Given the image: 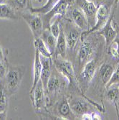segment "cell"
Segmentation results:
<instances>
[{
	"label": "cell",
	"mask_w": 119,
	"mask_h": 120,
	"mask_svg": "<svg viewBox=\"0 0 119 120\" xmlns=\"http://www.w3.org/2000/svg\"><path fill=\"white\" fill-rule=\"evenodd\" d=\"M63 30L65 35L68 51L72 52V54H74L77 52L80 42L81 40L83 32L69 20H68L65 25V29H64L63 27Z\"/></svg>",
	"instance_id": "cell-10"
},
{
	"label": "cell",
	"mask_w": 119,
	"mask_h": 120,
	"mask_svg": "<svg viewBox=\"0 0 119 120\" xmlns=\"http://www.w3.org/2000/svg\"><path fill=\"white\" fill-rule=\"evenodd\" d=\"M7 68L6 67L4 62H0V81L4 79L7 73Z\"/></svg>",
	"instance_id": "cell-30"
},
{
	"label": "cell",
	"mask_w": 119,
	"mask_h": 120,
	"mask_svg": "<svg viewBox=\"0 0 119 120\" xmlns=\"http://www.w3.org/2000/svg\"><path fill=\"white\" fill-rule=\"evenodd\" d=\"M66 15H68V18H66V19L70 21L80 30H82V32L88 31L90 29L87 17L81 9L75 3L70 7Z\"/></svg>",
	"instance_id": "cell-11"
},
{
	"label": "cell",
	"mask_w": 119,
	"mask_h": 120,
	"mask_svg": "<svg viewBox=\"0 0 119 120\" xmlns=\"http://www.w3.org/2000/svg\"><path fill=\"white\" fill-rule=\"evenodd\" d=\"M75 3V0H59L58 3L54 6L48 12L44 15H41L44 30L49 29L52 18L57 16L63 17H65L70 7Z\"/></svg>",
	"instance_id": "cell-9"
},
{
	"label": "cell",
	"mask_w": 119,
	"mask_h": 120,
	"mask_svg": "<svg viewBox=\"0 0 119 120\" xmlns=\"http://www.w3.org/2000/svg\"><path fill=\"white\" fill-rule=\"evenodd\" d=\"M56 112L55 115L60 119H76L77 118L71 109L67 96H63L58 101L56 106Z\"/></svg>",
	"instance_id": "cell-16"
},
{
	"label": "cell",
	"mask_w": 119,
	"mask_h": 120,
	"mask_svg": "<svg viewBox=\"0 0 119 120\" xmlns=\"http://www.w3.org/2000/svg\"><path fill=\"white\" fill-rule=\"evenodd\" d=\"M18 15L16 10L8 3H0V19H18Z\"/></svg>",
	"instance_id": "cell-22"
},
{
	"label": "cell",
	"mask_w": 119,
	"mask_h": 120,
	"mask_svg": "<svg viewBox=\"0 0 119 120\" xmlns=\"http://www.w3.org/2000/svg\"><path fill=\"white\" fill-rule=\"evenodd\" d=\"M119 3V0H114V4H118Z\"/></svg>",
	"instance_id": "cell-33"
},
{
	"label": "cell",
	"mask_w": 119,
	"mask_h": 120,
	"mask_svg": "<svg viewBox=\"0 0 119 120\" xmlns=\"http://www.w3.org/2000/svg\"><path fill=\"white\" fill-rule=\"evenodd\" d=\"M7 96L4 83L0 82V112L7 110L8 104Z\"/></svg>",
	"instance_id": "cell-27"
},
{
	"label": "cell",
	"mask_w": 119,
	"mask_h": 120,
	"mask_svg": "<svg viewBox=\"0 0 119 120\" xmlns=\"http://www.w3.org/2000/svg\"><path fill=\"white\" fill-rule=\"evenodd\" d=\"M40 60H41V63L42 65L40 80L42 82L43 86H44V88L46 91L47 82L52 73V58H48L42 56H40Z\"/></svg>",
	"instance_id": "cell-19"
},
{
	"label": "cell",
	"mask_w": 119,
	"mask_h": 120,
	"mask_svg": "<svg viewBox=\"0 0 119 120\" xmlns=\"http://www.w3.org/2000/svg\"><path fill=\"white\" fill-rule=\"evenodd\" d=\"M43 42H45V44L50 51L52 54V57L54 56L55 51V47L57 43V38L54 36L50 30V29H45L43 30L42 33L40 36Z\"/></svg>",
	"instance_id": "cell-21"
},
{
	"label": "cell",
	"mask_w": 119,
	"mask_h": 120,
	"mask_svg": "<svg viewBox=\"0 0 119 120\" xmlns=\"http://www.w3.org/2000/svg\"><path fill=\"white\" fill-rule=\"evenodd\" d=\"M116 8H117V4H114L112 12L109 19H108L106 23L104 25V26L102 28H101L99 30L96 32L98 35H101L105 41V49L111 45V44L115 38L118 34V32L119 31V26L115 22V20L114 19Z\"/></svg>",
	"instance_id": "cell-8"
},
{
	"label": "cell",
	"mask_w": 119,
	"mask_h": 120,
	"mask_svg": "<svg viewBox=\"0 0 119 120\" xmlns=\"http://www.w3.org/2000/svg\"><path fill=\"white\" fill-rule=\"evenodd\" d=\"M75 4L79 7L87 17L88 23L92 28L95 23L97 6L92 0H75Z\"/></svg>",
	"instance_id": "cell-15"
},
{
	"label": "cell",
	"mask_w": 119,
	"mask_h": 120,
	"mask_svg": "<svg viewBox=\"0 0 119 120\" xmlns=\"http://www.w3.org/2000/svg\"><path fill=\"white\" fill-rule=\"evenodd\" d=\"M104 97L107 101H108L113 105L115 106L118 118L119 119V84L114 83L106 88L104 93Z\"/></svg>",
	"instance_id": "cell-17"
},
{
	"label": "cell",
	"mask_w": 119,
	"mask_h": 120,
	"mask_svg": "<svg viewBox=\"0 0 119 120\" xmlns=\"http://www.w3.org/2000/svg\"><path fill=\"white\" fill-rule=\"evenodd\" d=\"M96 32L81 35V40L76 52L75 57V71L77 75L82 68L98 51L99 48L105 44L104 39Z\"/></svg>",
	"instance_id": "cell-1"
},
{
	"label": "cell",
	"mask_w": 119,
	"mask_h": 120,
	"mask_svg": "<svg viewBox=\"0 0 119 120\" xmlns=\"http://www.w3.org/2000/svg\"><path fill=\"white\" fill-rule=\"evenodd\" d=\"M33 44L35 46V48L36 50H37L40 53V55L42 56H44L48 58H52V54L45 42H43L42 38L40 37L34 38Z\"/></svg>",
	"instance_id": "cell-23"
},
{
	"label": "cell",
	"mask_w": 119,
	"mask_h": 120,
	"mask_svg": "<svg viewBox=\"0 0 119 120\" xmlns=\"http://www.w3.org/2000/svg\"><path fill=\"white\" fill-rule=\"evenodd\" d=\"M26 68L24 65H8L4 86L8 96L14 94L19 89Z\"/></svg>",
	"instance_id": "cell-6"
},
{
	"label": "cell",
	"mask_w": 119,
	"mask_h": 120,
	"mask_svg": "<svg viewBox=\"0 0 119 120\" xmlns=\"http://www.w3.org/2000/svg\"><path fill=\"white\" fill-rule=\"evenodd\" d=\"M65 79L54 67V68L52 69V73L47 85L45 91L47 96H55L60 94L66 86Z\"/></svg>",
	"instance_id": "cell-12"
},
{
	"label": "cell",
	"mask_w": 119,
	"mask_h": 120,
	"mask_svg": "<svg viewBox=\"0 0 119 120\" xmlns=\"http://www.w3.org/2000/svg\"><path fill=\"white\" fill-rule=\"evenodd\" d=\"M61 19H62V17H58L56 20L53 23L50 24V25L49 29L51 32V33L56 38H58V37L60 34V29H61V26H62Z\"/></svg>",
	"instance_id": "cell-28"
},
{
	"label": "cell",
	"mask_w": 119,
	"mask_h": 120,
	"mask_svg": "<svg viewBox=\"0 0 119 120\" xmlns=\"http://www.w3.org/2000/svg\"><path fill=\"white\" fill-rule=\"evenodd\" d=\"M112 59V58L111 57ZM111 60H104L97 70L93 81L90 85L93 87V91L99 97L101 102L104 97V93L106 89V86L111 80V76L115 70L116 63L118 60L114 59L113 61Z\"/></svg>",
	"instance_id": "cell-2"
},
{
	"label": "cell",
	"mask_w": 119,
	"mask_h": 120,
	"mask_svg": "<svg viewBox=\"0 0 119 120\" xmlns=\"http://www.w3.org/2000/svg\"><path fill=\"white\" fill-rule=\"evenodd\" d=\"M29 96L32 105L37 111L45 109V106L48 104L47 100L49 97L47 96L45 89L41 80L39 81L35 89L29 92Z\"/></svg>",
	"instance_id": "cell-13"
},
{
	"label": "cell",
	"mask_w": 119,
	"mask_h": 120,
	"mask_svg": "<svg viewBox=\"0 0 119 120\" xmlns=\"http://www.w3.org/2000/svg\"><path fill=\"white\" fill-rule=\"evenodd\" d=\"M21 17L28 25L34 38L40 37L43 30H44V26H43V22L41 15L29 12L21 13Z\"/></svg>",
	"instance_id": "cell-14"
},
{
	"label": "cell",
	"mask_w": 119,
	"mask_h": 120,
	"mask_svg": "<svg viewBox=\"0 0 119 120\" xmlns=\"http://www.w3.org/2000/svg\"><path fill=\"white\" fill-rule=\"evenodd\" d=\"M7 2V0H0V3H4Z\"/></svg>",
	"instance_id": "cell-34"
},
{
	"label": "cell",
	"mask_w": 119,
	"mask_h": 120,
	"mask_svg": "<svg viewBox=\"0 0 119 120\" xmlns=\"http://www.w3.org/2000/svg\"><path fill=\"white\" fill-rule=\"evenodd\" d=\"M67 52H68L67 43H66V40H65V32L63 30V25L62 24L60 34L57 38V43H56L55 54H54V56L52 58L61 57L62 58H66Z\"/></svg>",
	"instance_id": "cell-18"
},
{
	"label": "cell",
	"mask_w": 119,
	"mask_h": 120,
	"mask_svg": "<svg viewBox=\"0 0 119 120\" xmlns=\"http://www.w3.org/2000/svg\"><path fill=\"white\" fill-rule=\"evenodd\" d=\"M105 51L108 56L114 59L119 60V31L111 45L105 49Z\"/></svg>",
	"instance_id": "cell-24"
},
{
	"label": "cell",
	"mask_w": 119,
	"mask_h": 120,
	"mask_svg": "<svg viewBox=\"0 0 119 120\" xmlns=\"http://www.w3.org/2000/svg\"><path fill=\"white\" fill-rule=\"evenodd\" d=\"M52 61L55 69L68 81L70 90L79 95H85L82 93L80 89L78 75L72 63L61 57L52 58Z\"/></svg>",
	"instance_id": "cell-4"
},
{
	"label": "cell",
	"mask_w": 119,
	"mask_h": 120,
	"mask_svg": "<svg viewBox=\"0 0 119 120\" xmlns=\"http://www.w3.org/2000/svg\"><path fill=\"white\" fill-rule=\"evenodd\" d=\"M105 52V45L103 44L95 54V56L90 59L82 68L80 73L78 75V81L80 89L83 94L88 91L90 85L93 81L94 75L98 70L101 63L104 60Z\"/></svg>",
	"instance_id": "cell-3"
},
{
	"label": "cell",
	"mask_w": 119,
	"mask_h": 120,
	"mask_svg": "<svg viewBox=\"0 0 119 120\" xmlns=\"http://www.w3.org/2000/svg\"><path fill=\"white\" fill-rule=\"evenodd\" d=\"M70 108L77 118H80L85 114L94 112H105L104 106L98 104L96 101L90 99L85 95H79L71 96L68 99Z\"/></svg>",
	"instance_id": "cell-5"
},
{
	"label": "cell",
	"mask_w": 119,
	"mask_h": 120,
	"mask_svg": "<svg viewBox=\"0 0 119 120\" xmlns=\"http://www.w3.org/2000/svg\"><path fill=\"white\" fill-rule=\"evenodd\" d=\"M6 2L12 6L15 10L30 9L29 0H7Z\"/></svg>",
	"instance_id": "cell-26"
},
{
	"label": "cell",
	"mask_w": 119,
	"mask_h": 120,
	"mask_svg": "<svg viewBox=\"0 0 119 120\" xmlns=\"http://www.w3.org/2000/svg\"><path fill=\"white\" fill-rule=\"evenodd\" d=\"M7 119V110L0 112V120H5Z\"/></svg>",
	"instance_id": "cell-32"
},
{
	"label": "cell",
	"mask_w": 119,
	"mask_h": 120,
	"mask_svg": "<svg viewBox=\"0 0 119 120\" xmlns=\"http://www.w3.org/2000/svg\"><path fill=\"white\" fill-rule=\"evenodd\" d=\"M59 0H47V3L40 7H30L29 12L39 15H44L48 12L49 11L55 6Z\"/></svg>",
	"instance_id": "cell-25"
},
{
	"label": "cell",
	"mask_w": 119,
	"mask_h": 120,
	"mask_svg": "<svg viewBox=\"0 0 119 120\" xmlns=\"http://www.w3.org/2000/svg\"><path fill=\"white\" fill-rule=\"evenodd\" d=\"M4 61H7L6 58H5V54H4V50L0 46V62H4Z\"/></svg>",
	"instance_id": "cell-31"
},
{
	"label": "cell",
	"mask_w": 119,
	"mask_h": 120,
	"mask_svg": "<svg viewBox=\"0 0 119 120\" xmlns=\"http://www.w3.org/2000/svg\"><path fill=\"white\" fill-rule=\"evenodd\" d=\"M42 1V0H39V2H41Z\"/></svg>",
	"instance_id": "cell-35"
},
{
	"label": "cell",
	"mask_w": 119,
	"mask_h": 120,
	"mask_svg": "<svg viewBox=\"0 0 119 120\" xmlns=\"http://www.w3.org/2000/svg\"><path fill=\"white\" fill-rule=\"evenodd\" d=\"M114 83H118L119 84V60H118V62L116 63L113 73L111 76V80L109 81L108 83L107 84L106 88H108V86H110L111 85L114 84Z\"/></svg>",
	"instance_id": "cell-29"
},
{
	"label": "cell",
	"mask_w": 119,
	"mask_h": 120,
	"mask_svg": "<svg viewBox=\"0 0 119 120\" xmlns=\"http://www.w3.org/2000/svg\"><path fill=\"white\" fill-rule=\"evenodd\" d=\"M97 6L95 15V23L88 31L83 32L82 35H86L97 32L102 28L109 19L114 6V0H92Z\"/></svg>",
	"instance_id": "cell-7"
},
{
	"label": "cell",
	"mask_w": 119,
	"mask_h": 120,
	"mask_svg": "<svg viewBox=\"0 0 119 120\" xmlns=\"http://www.w3.org/2000/svg\"><path fill=\"white\" fill-rule=\"evenodd\" d=\"M42 65L40 60V55L37 50H35V58H34V64H33V83H32L30 91L35 89V87L39 82L41 78V73H42Z\"/></svg>",
	"instance_id": "cell-20"
}]
</instances>
